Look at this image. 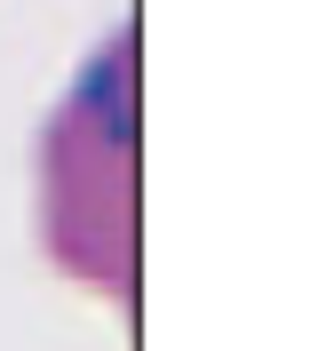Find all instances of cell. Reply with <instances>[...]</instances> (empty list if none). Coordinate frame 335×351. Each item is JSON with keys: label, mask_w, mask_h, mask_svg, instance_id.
<instances>
[{"label": "cell", "mask_w": 335, "mask_h": 351, "mask_svg": "<svg viewBox=\"0 0 335 351\" xmlns=\"http://www.w3.org/2000/svg\"><path fill=\"white\" fill-rule=\"evenodd\" d=\"M136 80L128 32H104L96 56L64 80L56 112L40 120V168H32V216L40 247L72 287L128 295L136 280Z\"/></svg>", "instance_id": "6da1fadb"}]
</instances>
